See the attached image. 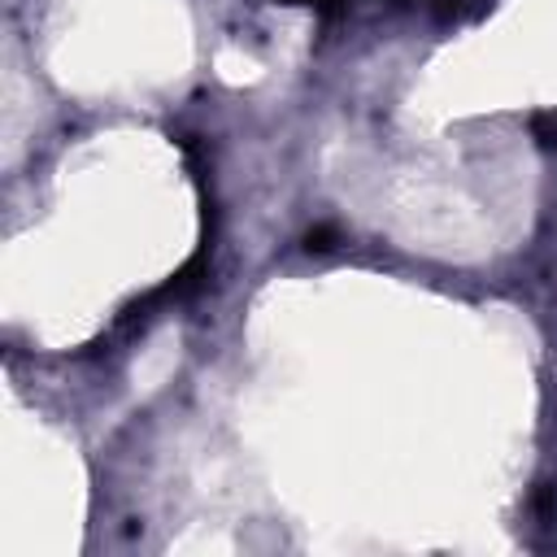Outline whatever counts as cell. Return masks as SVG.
Here are the masks:
<instances>
[{
    "label": "cell",
    "instance_id": "1",
    "mask_svg": "<svg viewBox=\"0 0 557 557\" xmlns=\"http://www.w3.org/2000/svg\"><path fill=\"white\" fill-rule=\"evenodd\" d=\"M335 239H339V231L322 222V226H313V231L305 235V248H309V252H331V248H335Z\"/></svg>",
    "mask_w": 557,
    "mask_h": 557
},
{
    "label": "cell",
    "instance_id": "2",
    "mask_svg": "<svg viewBox=\"0 0 557 557\" xmlns=\"http://www.w3.org/2000/svg\"><path fill=\"white\" fill-rule=\"evenodd\" d=\"M287 4H309V9L322 13V17H339V13H348L352 0H287Z\"/></svg>",
    "mask_w": 557,
    "mask_h": 557
}]
</instances>
